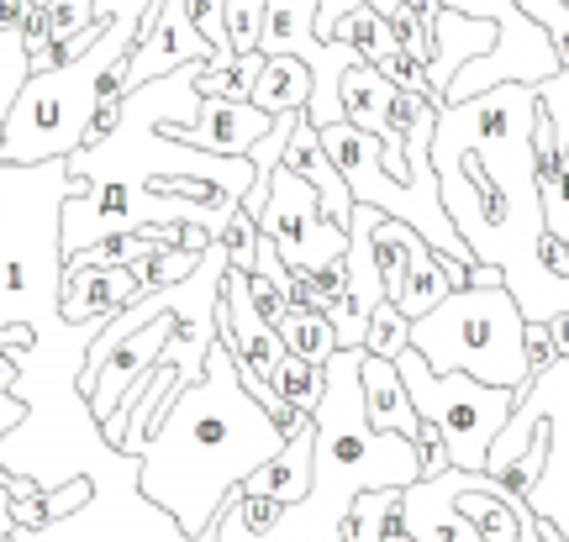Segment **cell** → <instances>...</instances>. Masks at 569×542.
Instances as JSON below:
<instances>
[{"label": "cell", "instance_id": "1", "mask_svg": "<svg viewBox=\"0 0 569 542\" xmlns=\"http://www.w3.org/2000/svg\"><path fill=\"white\" fill-rule=\"evenodd\" d=\"M538 106V80H501L469 101H448L432 132V163L448 217L475 248V263H496L522 317L549 322L569 311V280L538 259V238L549 232L532 169Z\"/></svg>", "mask_w": 569, "mask_h": 542}, {"label": "cell", "instance_id": "2", "mask_svg": "<svg viewBox=\"0 0 569 542\" xmlns=\"http://www.w3.org/2000/svg\"><path fill=\"white\" fill-rule=\"evenodd\" d=\"M284 442L290 432L269 416L264 401H253L232 342L217 332L201 380L184 384L163 405V416L142 442L138 495H148V505H159L163 516H174L180 532L206 538L248 474L274 459Z\"/></svg>", "mask_w": 569, "mask_h": 542}, {"label": "cell", "instance_id": "3", "mask_svg": "<svg viewBox=\"0 0 569 542\" xmlns=\"http://www.w3.org/2000/svg\"><path fill=\"white\" fill-rule=\"evenodd\" d=\"M369 348H338L327 359V390L317 401V463L311 490L253 542H348V516L365 490H407L422 480V448L407 432H375L365 405Z\"/></svg>", "mask_w": 569, "mask_h": 542}, {"label": "cell", "instance_id": "4", "mask_svg": "<svg viewBox=\"0 0 569 542\" xmlns=\"http://www.w3.org/2000/svg\"><path fill=\"white\" fill-rule=\"evenodd\" d=\"M69 159L0 163V327H63V201Z\"/></svg>", "mask_w": 569, "mask_h": 542}, {"label": "cell", "instance_id": "5", "mask_svg": "<svg viewBox=\"0 0 569 542\" xmlns=\"http://www.w3.org/2000/svg\"><path fill=\"white\" fill-rule=\"evenodd\" d=\"M142 21H148V11L142 17H122L90 53H80V59H69V63H53V69H32L27 84H21L17 106H11V121H6L0 163H42V159L80 153L84 138H90V121L101 111L96 84H101V74L122 53L138 48Z\"/></svg>", "mask_w": 569, "mask_h": 542}, {"label": "cell", "instance_id": "6", "mask_svg": "<svg viewBox=\"0 0 569 542\" xmlns=\"http://www.w3.org/2000/svg\"><path fill=\"white\" fill-rule=\"evenodd\" d=\"M411 348L443 374L465 369L475 380L511 384V390H528L538 374L528 359V317L507 280L448 290L427 317L411 322Z\"/></svg>", "mask_w": 569, "mask_h": 542}, {"label": "cell", "instance_id": "7", "mask_svg": "<svg viewBox=\"0 0 569 542\" xmlns=\"http://www.w3.org/2000/svg\"><path fill=\"white\" fill-rule=\"evenodd\" d=\"M396 363H401V380H407V390H411V405L443 432L453 469H486L501 426L511 422V411L522 405L528 390L486 384V380H475V374H465V369H448L443 374V369H432L417 348H401Z\"/></svg>", "mask_w": 569, "mask_h": 542}, {"label": "cell", "instance_id": "8", "mask_svg": "<svg viewBox=\"0 0 569 542\" xmlns=\"http://www.w3.org/2000/svg\"><path fill=\"white\" fill-rule=\"evenodd\" d=\"M259 227L274 238L280 259L296 274H317V269H327L332 259L348 253V227H338V221L327 217L322 195L284 159L269 174V205H264V217H259Z\"/></svg>", "mask_w": 569, "mask_h": 542}, {"label": "cell", "instance_id": "9", "mask_svg": "<svg viewBox=\"0 0 569 542\" xmlns=\"http://www.w3.org/2000/svg\"><path fill=\"white\" fill-rule=\"evenodd\" d=\"M206 59H217V48L190 21V6L184 0H153L148 21H142V38L132 48V90L159 80V74H174L180 63H206Z\"/></svg>", "mask_w": 569, "mask_h": 542}, {"label": "cell", "instance_id": "10", "mask_svg": "<svg viewBox=\"0 0 569 542\" xmlns=\"http://www.w3.org/2000/svg\"><path fill=\"white\" fill-rule=\"evenodd\" d=\"M274 117L253 101H227V96H206L196 121H159L163 138H180L206 153H227V159H248L259 138H264Z\"/></svg>", "mask_w": 569, "mask_h": 542}, {"label": "cell", "instance_id": "11", "mask_svg": "<svg viewBox=\"0 0 569 542\" xmlns=\"http://www.w3.org/2000/svg\"><path fill=\"white\" fill-rule=\"evenodd\" d=\"M217 322H222V338L232 342V353H238V363H243V374H269V369L290 353V348H284V338L269 327L264 311H259V301H253L243 269H227L222 311H217Z\"/></svg>", "mask_w": 569, "mask_h": 542}, {"label": "cell", "instance_id": "12", "mask_svg": "<svg viewBox=\"0 0 569 542\" xmlns=\"http://www.w3.org/2000/svg\"><path fill=\"white\" fill-rule=\"evenodd\" d=\"M148 295L138 263H106V269H63L59 311L63 322H111L127 301Z\"/></svg>", "mask_w": 569, "mask_h": 542}, {"label": "cell", "instance_id": "13", "mask_svg": "<svg viewBox=\"0 0 569 542\" xmlns=\"http://www.w3.org/2000/svg\"><path fill=\"white\" fill-rule=\"evenodd\" d=\"M432 38H438V59H432V69H427V80H432V90L448 101V84H453V74H459L469 59H486L490 48H496V38H501V21L469 17V11L443 6V11L432 17Z\"/></svg>", "mask_w": 569, "mask_h": 542}, {"label": "cell", "instance_id": "14", "mask_svg": "<svg viewBox=\"0 0 569 542\" xmlns=\"http://www.w3.org/2000/svg\"><path fill=\"white\" fill-rule=\"evenodd\" d=\"M284 163L301 174L317 195H322V205H327V217L338 221V227H348V217H353V190H348V180H343V169L332 163V153L322 148V132H317V121L306 117H296V132H290V142H284Z\"/></svg>", "mask_w": 569, "mask_h": 542}, {"label": "cell", "instance_id": "15", "mask_svg": "<svg viewBox=\"0 0 569 542\" xmlns=\"http://www.w3.org/2000/svg\"><path fill=\"white\" fill-rule=\"evenodd\" d=\"M401 522H407L411 542H486L480 532H475V522L453 505L443 474L417 480V484L401 490Z\"/></svg>", "mask_w": 569, "mask_h": 542}, {"label": "cell", "instance_id": "16", "mask_svg": "<svg viewBox=\"0 0 569 542\" xmlns=\"http://www.w3.org/2000/svg\"><path fill=\"white\" fill-rule=\"evenodd\" d=\"M311 463H317V416H311L301 432H290V442H284L280 453L248 474L243 490L248 495H264V501L296 505L306 490H311Z\"/></svg>", "mask_w": 569, "mask_h": 542}, {"label": "cell", "instance_id": "17", "mask_svg": "<svg viewBox=\"0 0 569 542\" xmlns=\"http://www.w3.org/2000/svg\"><path fill=\"white\" fill-rule=\"evenodd\" d=\"M365 405L375 432H407V438H417V426H422V411L411 405V390L401 380V363L396 359H380V353L365 359Z\"/></svg>", "mask_w": 569, "mask_h": 542}, {"label": "cell", "instance_id": "18", "mask_svg": "<svg viewBox=\"0 0 569 542\" xmlns=\"http://www.w3.org/2000/svg\"><path fill=\"white\" fill-rule=\"evenodd\" d=\"M311 63L296 59V53H269L264 59V74L253 84V106H264L269 117H290V111H306L311 106Z\"/></svg>", "mask_w": 569, "mask_h": 542}, {"label": "cell", "instance_id": "19", "mask_svg": "<svg viewBox=\"0 0 569 542\" xmlns=\"http://www.w3.org/2000/svg\"><path fill=\"white\" fill-rule=\"evenodd\" d=\"M269 327L284 338L290 353H301V359H311V363H327L338 353V327H332V317L317 311V305H284Z\"/></svg>", "mask_w": 569, "mask_h": 542}, {"label": "cell", "instance_id": "20", "mask_svg": "<svg viewBox=\"0 0 569 542\" xmlns=\"http://www.w3.org/2000/svg\"><path fill=\"white\" fill-rule=\"evenodd\" d=\"M338 38H343L348 48L359 53V63H375V69H380V63H386L390 53L401 48V42H396V27H390V17H386V11H375V6L348 11L343 27H338Z\"/></svg>", "mask_w": 569, "mask_h": 542}, {"label": "cell", "instance_id": "21", "mask_svg": "<svg viewBox=\"0 0 569 542\" xmlns=\"http://www.w3.org/2000/svg\"><path fill=\"white\" fill-rule=\"evenodd\" d=\"M269 384H274L296 411H317V401H322V390H327V363H311V359H301V353H284V359L269 369Z\"/></svg>", "mask_w": 569, "mask_h": 542}, {"label": "cell", "instance_id": "22", "mask_svg": "<svg viewBox=\"0 0 569 542\" xmlns=\"http://www.w3.org/2000/svg\"><path fill=\"white\" fill-rule=\"evenodd\" d=\"M264 59L269 53H238V63H201V96H227V101H253V84L264 74Z\"/></svg>", "mask_w": 569, "mask_h": 542}, {"label": "cell", "instance_id": "23", "mask_svg": "<svg viewBox=\"0 0 569 542\" xmlns=\"http://www.w3.org/2000/svg\"><path fill=\"white\" fill-rule=\"evenodd\" d=\"M365 348L369 353H380V359H396L401 348H411V317L396 301H380L375 305V317H369Z\"/></svg>", "mask_w": 569, "mask_h": 542}, {"label": "cell", "instance_id": "24", "mask_svg": "<svg viewBox=\"0 0 569 542\" xmlns=\"http://www.w3.org/2000/svg\"><path fill=\"white\" fill-rule=\"evenodd\" d=\"M259 238H264V227H259V217L248 211V205H238L232 211V221H227V259H232V269H243V274H253V263H259Z\"/></svg>", "mask_w": 569, "mask_h": 542}, {"label": "cell", "instance_id": "25", "mask_svg": "<svg viewBox=\"0 0 569 542\" xmlns=\"http://www.w3.org/2000/svg\"><path fill=\"white\" fill-rule=\"evenodd\" d=\"M269 0H227V32L238 53H259V32H264Z\"/></svg>", "mask_w": 569, "mask_h": 542}, {"label": "cell", "instance_id": "26", "mask_svg": "<svg viewBox=\"0 0 569 542\" xmlns=\"http://www.w3.org/2000/svg\"><path fill=\"white\" fill-rule=\"evenodd\" d=\"M359 6H375V11L396 17L407 0H317V38L332 42V38H338V27H343V17H348V11H359Z\"/></svg>", "mask_w": 569, "mask_h": 542}, {"label": "cell", "instance_id": "27", "mask_svg": "<svg viewBox=\"0 0 569 542\" xmlns=\"http://www.w3.org/2000/svg\"><path fill=\"white\" fill-rule=\"evenodd\" d=\"M543 221H549L553 238L569 242V148H565V163H559V174L543 184Z\"/></svg>", "mask_w": 569, "mask_h": 542}, {"label": "cell", "instance_id": "28", "mask_svg": "<svg viewBox=\"0 0 569 542\" xmlns=\"http://www.w3.org/2000/svg\"><path fill=\"white\" fill-rule=\"evenodd\" d=\"M90 495H96V480H90V474H74L69 484L42 490V501H48V522H53V516H74V511H84Z\"/></svg>", "mask_w": 569, "mask_h": 542}, {"label": "cell", "instance_id": "29", "mask_svg": "<svg viewBox=\"0 0 569 542\" xmlns=\"http://www.w3.org/2000/svg\"><path fill=\"white\" fill-rule=\"evenodd\" d=\"M538 101H543V111L553 117V127H559V138H565V148H569V69L538 80Z\"/></svg>", "mask_w": 569, "mask_h": 542}, {"label": "cell", "instance_id": "30", "mask_svg": "<svg viewBox=\"0 0 569 542\" xmlns=\"http://www.w3.org/2000/svg\"><path fill=\"white\" fill-rule=\"evenodd\" d=\"M417 448H422V480H432V474H443L448 463V442H443V432H438V426L427 422L422 416V426H417Z\"/></svg>", "mask_w": 569, "mask_h": 542}, {"label": "cell", "instance_id": "31", "mask_svg": "<svg viewBox=\"0 0 569 542\" xmlns=\"http://www.w3.org/2000/svg\"><path fill=\"white\" fill-rule=\"evenodd\" d=\"M538 259H543V269H553L559 280H569V242L565 238L543 232V238H538Z\"/></svg>", "mask_w": 569, "mask_h": 542}, {"label": "cell", "instance_id": "32", "mask_svg": "<svg viewBox=\"0 0 569 542\" xmlns=\"http://www.w3.org/2000/svg\"><path fill=\"white\" fill-rule=\"evenodd\" d=\"M21 380V348L17 342H6L0 348V395H11V384Z\"/></svg>", "mask_w": 569, "mask_h": 542}, {"label": "cell", "instance_id": "33", "mask_svg": "<svg viewBox=\"0 0 569 542\" xmlns=\"http://www.w3.org/2000/svg\"><path fill=\"white\" fill-rule=\"evenodd\" d=\"M11 532H17V495H11V484L0 474V542H11Z\"/></svg>", "mask_w": 569, "mask_h": 542}]
</instances>
